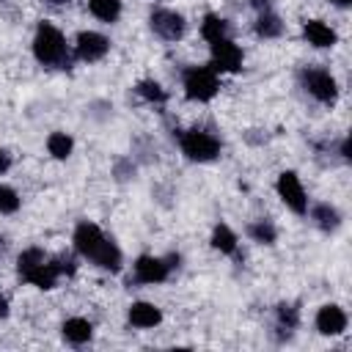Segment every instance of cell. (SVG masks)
Returning <instances> with one entry per match:
<instances>
[{
    "label": "cell",
    "mask_w": 352,
    "mask_h": 352,
    "mask_svg": "<svg viewBox=\"0 0 352 352\" xmlns=\"http://www.w3.org/2000/svg\"><path fill=\"white\" fill-rule=\"evenodd\" d=\"M74 248L82 258H88L91 264H96L99 270H107V272H118L121 270V250L116 248V242H110L102 228L96 223H77L74 228Z\"/></svg>",
    "instance_id": "obj_1"
},
{
    "label": "cell",
    "mask_w": 352,
    "mask_h": 352,
    "mask_svg": "<svg viewBox=\"0 0 352 352\" xmlns=\"http://www.w3.org/2000/svg\"><path fill=\"white\" fill-rule=\"evenodd\" d=\"M33 55L41 66H52V69H66L69 66L66 38L52 22H38L36 36H33Z\"/></svg>",
    "instance_id": "obj_2"
},
{
    "label": "cell",
    "mask_w": 352,
    "mask_h": 352,
    "mask_svg": "<svg viewBox=\"0 0 352 352\" xmlns=\"http://www.w3.org/2000/svg\"><path fill=\"white\" fill-rule=\"evenodd\" d=\"M184 82V94L192 102H209L217 91H220V80L217 72H212V66H187L182 74Z\"/></svg>",
    "instance_id": "obj_3"
},
{
    "label": "cell",
    "mask_w": 352,
    "mask_h": 352,
    "mask_svg": "<svg viewBox=\"0 0 352 352\" xmlns=\"http://www.w3.org/2000/svg\"><path fill=\"white\" fill-rule=\"evenodd\" d=\"M179 146L192 162H212L220 154V140L206 129H187L179 135Z\"/></svg>",
    "instance_id": "obj_4"
},
{
    "label": "cell",
    "mask_w": 352,
    "mask_h": 352,
    "mask_svg": "<svg viewBox=\"0 0 352 352\" xmlns=\"http://www.w3.org/2000/svg\"><path fill=\"white\" fill-rule=\"evenodd\" d=\"M300 82L302 88L322 104H333L336 96H338V85H336V77L327 72V69H319V66H311V69H302L300 72Z\"/></svg>",
    "instance_id": "obj_5"
},
{
    "label": "cell",
    "mask_w": 352,
    "mask_h": 352,
    "mask_svg": "<svg viewBox=\"0 0 352 352\" xmlns=\"http://www.w3.org/2000/svg\"><path fill=\"white\" fill-rule=\"evenodd\" d=\"M148 28L162 41H179L184 36V30H187V22H184L182 14H176L170 8H154L148 14Z\"/></svg>",
    "instance_id": "obj_6"
},
{
    "label": "cell",
    "mask_w": 352,
    "mask_h": 352,
    "mask_svg": "<svg viewBox=\"0 0 352 352\" xmlns=\"http://www.w3.org/2000/svg\"><path fill=\"white\" fill-rule=\"evenodd\" d=\"M275 190H278L280 201H283L294 214H305V212H308V198H305V190H302V184H300V179H297L294 170H283V173L278 176V182H275Z\"/></svg>",
    "instance_id": "obj_7"
},
{
    "label": "cell",
    "mask_w": 352,
    "mask_h": 352,
    "mask_svg": "<svg viewBox=\"0 0 352 352\" xmlns=\"http://www.w3.org/2000/svg\"><path fill=\"white\" fill-rule=\"evenodd\" d=\"M176 256H170V258H157V256H140L138 261H135V283H162V280H168V275H170V270L176 267V264H170Z\"/></svg>",
    "instance_id": "obj_8"
},
{
    "label": "cell",
    "mask_w": 352,
    "mask_h": 352,
    "mask_svg": "<svg viewBox=\"0 0 352 352\" xmlns=\"http://www.w3.org/2000/svg\"><path fill=\"white\" fill-rule=\"evenodd\" d=\"M212 47V72H239L242 69V50L226 36L209 44Z\"/></svg>",
    "instance_id": "obj_9"
},
{
    "label": "cell",
    "mask_w": 352,
    "mask_h": 352,
    "mask_svg": "<svg viewBox=\"0 0 352 352\" xmlns=\"http://www.w3.org/2000/svg\"><path fill=\"white\" fill-rule=\"evenodd\" d=\"M107 50H110V38H107V36H102V33H96V30H82V33H77L74 52H77L80 60L96 63V60H102V58L107 55Z\"/></svg>",
    "instance_id": "obj_10"
},
{
    "label": "cell",
    "mask_w": 352,
    "mask_h": 352,
    "mask_svg": "<svg viewBox=\"0 0 352 352\" xmlns=\"http://www.w3.org/2000/svg\"><path fill=\"white\" fill-rule=\"evenodd\" d=\"M316 330L322 336H341L346 330V314L341 305H322L316 311Z\"/></svg>",
    "instance_id": "obj_11"
},
{
    "label": "cell",
    "mask_w": 352,
    "mask_h": 352,
    "mask_svg": "<svg viewBox=\"0 0 352 352\" xmlns=\"http://www.w3.org/2000/svg\"><path fill=\"white\" fill-rule=\"evenodd\" d=\"M302 36L308 38V44H314V47H336V41H338V36H336V30L330 28V25H324L322 19H308L305 25H302Z\"/></svg>",
    "instance_id": "obj_12"
},
{
    "label": "cell",
    "mask_w": 352,
    "mask_h": 352,
    "mask_svg": "<svg viewBox=\"0 0 352 352\" xmlns=\"http://www.w3.org/2000/svg\"><path fill=\"white\" fill-rule=\"evenodd\" d=\"M126 316H129V324H132V327H143V330L162 322V311H160L154 302H143V300H140V302H132Z\"/></svg>",
    "instance_id": "obj_13"
},
{
    "label": "cell",
    "mask_w": 352,
    "mask_h": 352,
    "mask_svg": "<svg viewBox=\"0 0 352 352\" xmlns=\"http://www.w3.org/2000/svg\"><path fill=\"white\" fill-rule=\"evenodd\" d=\"M60 330H63V338H66L69 344H74V346H80V344L91 341V336H94L91 322H88V319H82V316H72V319H66Z\"/></svg>",
    "instance_id": "obj_14"
},
{
    "label": "cell",
    "mask_w": 352,
    "mask_h": 352,
    "mask_svg": "<svg viewBox=\"0 0 352 352\" xmlns=\"http://www.w3.org/2000/svg\"><path fill=\"white\" fill-rule=\"evenodd\" d=\"M311 220H314L322 231H327V234L341 226V214H338V209L330 206V204H314V206H311Z\"/></svg>",
    "instance_id": "obj_15"
},
{
    "label": "cell",
    "mask_w": 352,
    "mask_h": 352,
    "mask_svg": "<svg viewBox=\"0 0 352 352\" xmlns=\"http://www.w3.org/2000/svg\"><path fill=\"white\" fill-rule=\"evenodd\" d=\"M256 33H258L261 38H278V36L283 33L280 16H278L272 8H270V11H261L258 19H256Z\"/></svg>",
    "instance_id": "obj_16"
},
{
    "label": "cell",
    "mask_w": 352,
    "mask_h": 352,
    "mask_svg": "<svg viewBox=\"0 0 352 352\" xmlns=\"http://www.w3.org/2000/svg\"><path fill=\"white\" fill-rule=\"evenodd\" d=\"M212 248L226 253V256H234L236 253V234L226 223H217L214 231H212Z\"/></svg>",
    "instance_id": "obj_17"
},
{
    "label": "cell",
    "mask_w": 352,
    "mask_h": 352,
    "mask_svg": "<svg viewBox=\"0 0 352 352\" xmlns=\"http://www.w3.org/2000/svg\"><path fill=\"white\" fill-rule=\"evenodd\" d=\"M201 36H204L209 44L217 41V38H226V36H228V22H226L223 16H217V14H206L204 22H201Z\"/></svg>",
    "instance_id": "obj_18"
},
{
    "label": "cell",
    "mask_w": 352,
    "mask_h": 352,
    "mask_svg": "<svg viewBox=\"0 0 352 352\" xmlns=\"http://www.w3.org/2000/svg\"><path fill=\"white\" fill-rule=\"evenodd\" d=\"M88 8L102 22H116L121 14V0H88Z\"/></svg>",
    "instance_id": "obj_19"
},
{
    "label": "cell",
    "mask_w": 352,
    "mask_h": 352,
    "mask_svg": "<svg viewBox=\"0 0 352 352\" xmlns=\"http://www.w3.org/2000/svg\"><path fill=\"white\" fill-rule=\"evenodd\" d=\"M72 148H74V140H72L66 132H52V135L47 138V151H50L55 160H66V157L72 154Z\"/></svg>",
    "instance_id": "obj_20"
},
{
    "label": "cell",
    "mask_w": 352,
    "mask_h": 352,
    "mask_svg": "<svg viewBox=\"0 0 352 352\" xmlns=\"http://www.w3.org/2000/svg\"><path fill=\"white\" fill-rule=\"evenodd\" d=\"M275 322H278V330H286V336H289L300 322V311L289 302H280V305H275Z\"/></svg>",
    "instance_id": "obj_21"
},
{
    "label": "cell",
    "mask_w": 352,
    "mask_h": 352,
    "mask_svg": "<svg viewBox=\"0 0 352 352\" xmlns=\"http://www.w3.org/2000/svg\"><path fill=\"white\" fill-rule=\"evenodd\" d=\"M135 91H138L140 99H146V102H151V104H165V99H168V94L162 91V85L154 82V80H140Z\"/></svg>",
    "instance_id": "obj_22"
},
{
    "label": "cell",
    "mask_w": 352,
    "mask_h": 352,
    "mask_svg": "<svg viewBox=\"0 0 352 352\" xmlns=\"http://www.w3.org/2000/svg\"><path fill=\"white\" fill-rule=\"evenodd\" d=\"M248 234H250V239H256L258 245H272L275 236H278V231H275V226H272L270 220H256V223H250V226H248Z\"/></svg>",
    "instance_id": "obj_23"
},
{
    "label": "cell",
    "mask_w": 352,
    "mask_h": 352,
    "mask_svg": "<svg viewBox=\"0 0 352 352\" xmlns=\"http://www.w3.org/2000/svg\"><path fill=\"white\" fill-rule=\"evenodd\" d=\"M19 209V195L14 187L0 184V214H14Z\"/></svg>",
    "instance_id": "obj_24"
},
{
    "label": "cell",
    "mask_w": 352,
    "mask_h": 352,
    "mask_svg": "<svg viewBox=\"0 0 352 352\" xmlns=\"http://www.w3.org/2000/svg\"><path fill=\"white\" fill-rule=\"evenodd\" d=\"M11 168V154L6 148H0V173H6Z\"/></svg>",
    "instance_id": "obj_25"
},
{
    "label": "cell",
    "mask_w": 352,
    "mask_h": 352,
    "mask_svg": "<svg viewBox=\"0 0 352 352\" xmlns=\"http://www.w3.org/2000/svg\"><path fill=\"white\" fill-rule=\"evenodd\" d=\"M253 8L261 14V11H270V8H272V3H270V0H253Z\"/></svg>",
    "instance_id": "obj_26"
},
{
    "label": "cell",
    "mask_w": 352,
    "mask_h": 352,
    "mask_svg": "<svg viewBox=\"0 0 352 352\" xmlns=\"http://www.w3.org/2000/svg\"><path fill=\"white\" fill-rule=\"evenodd\" d=\"M8 316V300L0 294V319H6Z\"/></svg>",
    "instance_id": "obj_27"
},
{
    "label": "cell",
    "mask_w": 352,
    "mask_h": 352,
    "mask_svg": "<svg viewBox=\"0 0 352 352\" xmlns=\"http://www.w3.org/2000/svg\"><path fill=\"white\" fill-rule=\"evenodd\" d=\"M330 3H333V6H338V8H346L352 0H330Z\"/></svg>",
    "instance_id": "obj_28"
},
{
    "label": "cell",
    "mask_w": 352,
    "mask_h": 352,
    "mask_svg": "<svg viewBox=\"0 0 352 352\" xmlns=\"http://www.w3.org/2000/svg\"><path fill=\"white\" fill-rule=\"evenodd\" d=\"M47 3H52V6H63V3H69V0H47Z\"/></svg>",
    "instance_id": "obj_29"
},
{
    "label": "cell",
    "mask_w": 352,
    "mask_h": 352,
    "mask_svg": "<svg viewBox=\"0 0 352 352\" xmlns=\"http://www.w3.org/2000/svg\"><path fill=\"white\" fill-rule=\"evenodd\" d=\"M3 248H6V239H3V236H0V250H3Z\"/></svg>",
    "instance_id": "obj_30"
}]
</instances>
